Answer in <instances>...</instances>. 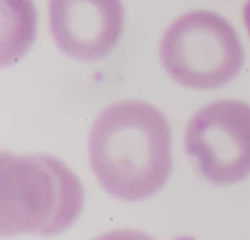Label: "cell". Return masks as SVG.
<instances>
[{"label":"cell","instance_id":"cell-1","mask_svg":"<svg viewBox=\"0 0 250 240\" xmlns=\"http://www.w3.org/2000/svg\"><path fill=\"white\" fill-rule=\"evenodd\" d=\"M89 163L100 184L115 197H151L165 187L173 165L168 118L147 101L110 105L89 132Z\"/></svg>","mask_w":250,"mask_h":240},{"label":"cell","instance_id":"cell-2","mask_svg":"<svg viewBox=\"0 0 250 240\" xmlns=\"http://www.w3.org/2000/svg\"><path fill=\"white\" fill-rule=\"evenodd\" d=\"M84 206L77 175L50 154H0V235H57Z\"/></svg>","mask_w":250,"mask_h":240},{"label":"cell","instance_id":"cell-3","mask_svg":"<svg viewBox=\"0 0 250 240\" xmlns=\"http://www.w3.org/2000/svg\"><path fill=\"white\" fill-rule=\"evenodd\" d=\"M160 57L168 76L192 89H216L243 69L245 48L233 24L212 11L178 16L163 33Z\"/></svg>","mask_w":250,"mask_h":240},{"label":"cell","instance_id":"cell-4","mask_svg":"<svg viewBox=\"0 0 250 240\" xmlns=\"http://www.w3.org/2000/svg\"><path fill=\"white\" fill-rule=\"evenodd\" d=\"M185 150L212 184L242 182L250 175V105L219 100L202 107L185 129Z\"/></svg>","mask_w":250,"mask_h":240},{"label":"cell","instance_id":"cell-5","mask_svg":"<svg viewBox=\"0 0 250 240\" xmlns=\"http://www.w3.org/2000/svg\"><path fill=\"white\" fill-rule=\"evenodd\" d=\"M50 33L65 55L93 62L110 55L125 24L122 0H48Z\"/></svg>","mask_w":250,"mask_h":240},{"label":"cell","instance_id":"cell-6","mask_svg":"<svg viewBox=\"0 0 250 240\" xmlns=\"http://www.w3.org/2000/svg\"><path fill=\"white\" fill-rule=\"evenodd\" d=\"M94 240H154L151 235L144 232H139V230L134 228H124V230H111V232H106L103 235H100Z\"/></svg>","mask_w":250,"mask_h":240},{"label":"cell","instance_id":"cell-7","mask_svg":"<svg viewBox=\"0 0 250 240\" xmlns=\"http://www.w3.org/2000/svg\"><path fill=\"white\" fill-rule=\"evenodd\" d=\"M243 22H245L247 33L250 36V0H247L245 5H243Z\"/></svg>","mask_w":250,"mask_h":240}]
</instances>
